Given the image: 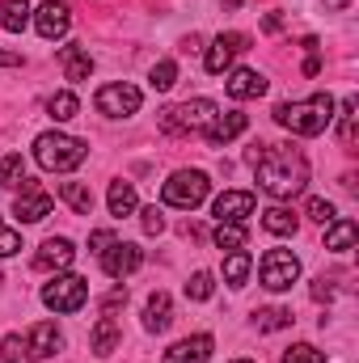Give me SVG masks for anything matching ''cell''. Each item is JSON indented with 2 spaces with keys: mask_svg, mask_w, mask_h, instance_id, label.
I'll return each instance as SVG.
<instances>
[{
  "mask_svg": "<svg viewBox=\"0 0 359 363\" xmlns=\"http://www.w3.org/2000/svg\"><path fill=\"white\" fill-rule=\"evenodd\" d=\"M26 178V161H21V152H9V157H0V186H13V182Z\"/></svg>",
  "mask_w": 359,
  "mask_h": 363,
  "instance_id": "33",
  "label": "cell"
},
{
  "mask_svg": "<svg viewBox=\"0 0 359 363\" xmlns=\"http://www.w3.org/2000/svg\"><path fill=\"white\" fill-rule=\"evenodd\" d=\"M347 4H351V0H326V9H334V13H343Z\"/></svg>",
  "mask_w": 359,
  "mask_h": 363,
  "instance_id": "45",
  "label": "cell"
},
{
  "mask_svg": "<svg viewBox=\"0 0 359 363\" xmlns=\"http://www.w3.org/2000/svg\"><path fill=\"white\" fill-rule=\"evenodd\" d=\"M85 157H89V144L77 135H64V131H43L34 140V161L51 174H72Z\"/></svg>",
  "mask_w": 359,
  "mask_h": 363,
  "instance_id": "3",
  "label": "cell"
},
{
  "mask_svg": "<svg viewBox=\"0 0 359 363\" xmlns=\"http://www.w3.org/2000/svg\"><path fill=\"white\" fill-rule=\"evenodd\" d=\"M317 72H321V60H317V55H309V60H304V77H317Z\"/></svg>",
  "mask_w": 359,
  "mask_h": 363,
  "instance_id": "44",
  "label": "cell"
},
{
  "mask_svg": "<svg viewBox=\"0 0 359 363\" xmlns=\"http://www.w3.org/2000/svg\"><path fill=\"white\" fill-rule=\"evenodd\" d=\"M250 161L258 169V186L270 199H292L309 186V161L292 144H258L250 152Z\"/></svg>",
  "mask_w": 359,
  "mask_h": 363,
  "instance_id": "1",
  "label": "cell"
},
{
  "mask_svg": "<svg viewBox=\"0 0 359 363\" xmlns=\"http://www.w3.org/2000/svg\"><path fill=\"white\" fill-rule=\"evenodd\" d=\"M279 363H330V359H326L317 347H309V342H296V347H287V351H283V359H279Z\"/></svg>",
  "mask_w": 359,
  "mask_h": 363,
  "instance_id": "34",
  "label": "cell"
},
{
  "mask_svg": "<svg viewBox=\"0 0 359 363\" xmlns=\"http://www.w3.org/2000/svg\"><path fill=\"white\" fill-rule=\"evenodd\" d=\"M85 300H89V283L81 274H55L43 287V304L51 313H77V308H85Z\"/></svg>",
  "mask_w": 359,
  "mask_h": 363,
  "instance_id": "6",
  "label": "cell"
},
{
  "mask_svg": "<svg viewBox=\"0 0 359 363\" xmlns=\"http://www.w3.org/2000/svg\"><path fill=\"white\" fill-rule=\"evenodd\" d=\"M30 0H0V30H9V34H21L26 26H30Z\"/></svg>",
  "mask_w": 359,
  "mask_h": 363,
  "instance_id": "23",
  "label": "cell"
},
{
  "mask_svg": "<svg viewBox=\"0 0 359 363\" xmlns=\"http://www.w3.org/2000/svg\"><path fill=\"white\" fill-rule=\"evenodd\" d=\"M254 207H258V199L250 190H224L211 203V216H216V224H245L254 216Z\"/></svg>",
  "mask_w": 359,
  "mask_h": 363,
  "instance_id": "13",
  "label": "cell"
},
{
  "mask_svg": "<svg viewBox=\"0 0 359 363\" xmlns=\"http://www.w3.org/2000/svg\"><path fill=\"white\" fill-rule=\"evenodd\" d=\"M30 21H34V30H38L47 43H55V38H64V34L72 30V9H68L64 0H43Z\"/></svg>",
  "mask_w": 359,
  "mask_h": 363,
  "instance_id": "11",
  "label": "cell"
},
{
  "mask_svg": "<svg viewBox=\"0 0 359 363\" xmlns=\"http://www.w3.org/2000/svg\"><path fill=\"white\" fill-rule=\"evenodd\" d=\"M275 123L287 127L292 135H321L330 123H334V97L330 93H313L304 101H279L275 110Z\"/></svg>",
  "mask_w": 359,
  "mask_h": 363,
  "instance_id": "2",
  "label": "cell"
},
{
  "mask_svg": "<svg viewBox=\"0 0 359 363\" xmlns=\"http://www.w3.org/2000/svg\"><path fill=\"white\" fill-rule=\"evenodd\" d=\"M258 279H263L267 291H287L300 279V258L287 254V250H267L263 262H258Z\"/></svg>",
  "mask_w": 359,
  "mask_h": 363,
  "instance_id": "7",
  "label": "cell"
},
{
  "mask_svg": "<svg viewBox=\"0 0 359 363\" xmlns=\"http://www.w3.org/2000/svg\"><path fill=\"white\" fill-rule=\"evenodd\" d=\"M338 135H343V148H355V97H347L338 106Z\"/></svg>",
  "mask_w": 359,
  "mask_h": 363,
  "instance_id": "30",
  "label": "cell"
},
{
  "mask_svg": "<svg viewBox=\"0 0 359 363\" xmlns=\"http://www.w3.org/2000/svg\"><path fill=\"white\" fill-rule=\"evenodd\" d=\"M17 250H21V237H17V233L0 220V258H13Z\"/></svg>",
  "mask_w": 359,
  "mask_h": 363,
  "instance_id": "38",
  "label": "cell"
},
{
  "mask_svg": "<svg viewBox=\"0 0 359 363\" xmlns=\"http://www.w3.org/2000/svg\"><path fill=\"white\" fill-rule=\"evenodd\" d=\"M140 224H144V233H148V237L165 233V216H161V207H144V211H140Z\"/></svg>",
  "mask_w": 359,
  "mask_h": 363,
  "instance_id": "37",
  "label": "cell"
},
{
  "mask_svg": "<svg viewBox=\"0 0 359 363\" xmlns=\"http://www.w3.org/2000/svg\"><path fill=\"white\" fill-rule=\"evenodd\" d=\"M21 351H26V347H21V338H17V334H9V338L0 342V363H17V359H21Z\"/></svg>",
  "mask_w": 359,
  "mask_h": 363,
  "instance_id": "39",
  "label": "cell"
},
{
  "mask_svg": "<svg viewBox=\"0 0 359 363\" xmlns=\"http://www.w3.org/2000/svg\"><path fill=\"white\" fill-rule=\"evenodd\" d=\"M60 342H64L60 325H55V321H38V325L30 330V338H26V355H30V359H47V355L60 351Z\"/></svg>",
  "mask_w": 359,
  "mask_h": 363,
  "instance_id": "18",
  "label": "cell"
},
{
  "mask_svg": "<svg viewBox=\"0 0 359 363\" xmlns=\"http://www.w3.org/2000/svg\"><path fill=\"white\" fill-rule=\"evenodd\" d=\"M263 228L275 233V237H296V216L287 207H267L263 211Z\"/></svg>",
  "mask_w": 359,
  "mask_h": 363,
  "instance_id": "27",
  "label": "cell"
},
{
  "mask_svg": "<svg viewBox=\"0 0 359 363\" xmlns=\"http://www.w3.org/2000/svg\"><path fill=\"white\" fill-rule=\"evenodd\" d=\"M148 85H153L157 93L174 89V85H178V64H174V60H161V64L153 68V77H148Z\"/></svg>",
  "mask_w": 359,
  "mask_h": 363,
  "instance_id": "32",
  "label": "cell"
},
{
  "mask_svg": "<svg viewBox=\"0 0 359 363\" xmlns=\"http://www.w3.org/2000/svg\"><path fill=\"white\" fill-rule=\"evenodd\" d=\"M309 216H313L317 224H334V220H338V211H334L330 199H309Z\"/></svg>",
  "mask_w": 359,
  "mask_h": 363,
  "instance_id": "36",
  "label": "cell"
},
{
  "mask_svg": "<svg viewBox=\"0 0 359 363\" xmlns=\"http://www.w3.org/2000/svg\"><path fill=\"white\" fill-rule=\"evenodd\" d=\"M237 363H254V359H237Z\"/></svg>",
  "mask_w": 359,
  "mask_h": 363,
  "instance_id": "46",
  "label": "cell"
},
{
  "mask_svg": "<svg viewBox=\"0 0 359 363\" xmlns=\"http://www.w3.org/2000/svg\"><path fill=\"white\" fill-rule=\"evenodd\" d=\"M241 51H250V34H241V30L216 34V38H211V47H207V55H203V68H207L211 77H224Z\"/></svg>",
  "mask_w": 359,
  "mask_h": 363,
  "instance_id": "8",
  "label": "cell"
},
{
  "mask_svg": "<svg viewBox=\"0 0 359 363\" xmlns=\"http://www.w3.org/2000/svg\"><path fill=\"white\" fill-rule=\"evenodd\" d=\"M216 245L228 250V254H237V250L250 245V228L245 224H216Z\"/></svg>",
  "mask_w": 359,
  "mask_h": 363,
  "instance_id": "26",
  "label": "cell"
},
{
  "mask_svg": "<svg viewBox=\"0 0 359 363\" xmlns=\"http://www.w3.org/2000/svg\"><path fill=\"white\" fill-rule=\"evenodd\" d=\"M106 203H110V216H136V207H140V199H136V186L131 182H110V194H106Z\"/></svg>",
  "mask_w": 359,
  "mask_h": 363,
  "instance_id": "22",
  "label": "cell"
},
{
  "mask_svg": "<svg viewBox=\"0 0 359 363\" xmlns=\"http://www.w3.org/2000/svg\"><path fill=\"white\" fill-rule=\"evenodd\" d=\"M254 271V258L245 254V250H237V254H228V262H224V279L233 283V287H245V279Z\"/></svg>",
  "mask_w": 359,
  "mask_h": 363,
  "instance_id": "28",
  "label": "cell"
},
{
  "mask_svg": "<svg viewBox=\"0 0 359 363\" xmlns=\"http://www.w3.org/2000/svg\"><path fill=\"white\" fill-rule=\"evenodd\" d=\"M224 93L237 97V101L263 97V93H267V77L254 72V68H228V77H224Z\"/></svg>",
  "mask_w": 359,
  "mask_h": 363,
  "instance_id": "16",
  "label": "cell"
},
{
  "mask_svg": "<svg viewBox=\"0 0 359 363\" xmlns=\"http://www.w3.org/2000/svg\"><path fill=\"white\" fill-rule=\"evenodd\" d=\"M51 207H55V199H51L38 182L21 178V190H17V199H13V211L21 216V224H38V220H47Z\"/></svg>",
  "mask_w": 359,
  "mask_h": 363,
  "instance_id": "10",
  "label": "cell"
},
{
  "mask_svg": "<svg viewBox=\"0 0 359 363\" xmlns=\"http://www.w3.org/2000/svg\"><path fill=\"white\" fill-rule=\"evenodd\" d=\"M220 106L211 97H194V101H182V106H170L161 110V131L170 135H194V131H207L216 123Z\"/></svg>",
  "mask_w": 359,
  "mask_h": 363,
  "instance_id": "4",
  "label": "cell"
},
{
  "mask_svg": "<svg viewBox=\"0 0 359 363\" xmlns=\"http://www.w3.org/2000/svg\"><path fill=\"white\" fill-rule=\"evenodd\" d=\"M0 68H21V55H13V51H0Z\"/></svg>",
  "mask_w": 359,
  "mask_h": 363,
  "instance_id": "43",
  "label": "cell"
},
{
  "mask_svg": "<svg viewBox=\"0 0 359 363\" xmlns=\"http://www.w3.org/2000/svg\"><path fill=\"white\" fill-rule=\"evenodd\" d=\"M174 325V300L165 291H153L148 304H144V330L148 334H165Z\"/></svg>",
  "mask_w": 359,
  "mask_h": 363,
  "instance_id": "20",
  "label": "cell"
},
{
  "mask_svg": "<svg viewBox=\"0 0 359 363\" xmlns=\"http://www.w3.org/2000/svg\"><path fill=\"white\" fill-rule=\"evenodd\" d=\"M355 220H334L330 224V233H326V250H334V254H347L351 245H355Z\"/></svg>",
  "mask_w": 359,
  "mask_h": 363,
  "instance_id": "25",
  "label": "cell"
},
{
  "mask_svg": "<svg viewBox=\"0 0 359 363\" xmlns=\"http://www.w3.org/2000/svg\"><path fill=\"white\" fill-rule=\"evenodd\" d=\"M72 258H77V245H72L68 237H51V241L38 245L34 271H64V267H72Z\"/></svg>",
  "mask_w": 359,
  "mask_h": 363,
  "instance_id": "15",
  "label": "cell"
},
{
  "mask_svg": "<svg viewBox=\"0 0 359 363\" xmlns=\"http://www.w3.org/2000/svg\"><path fill=\"white\" fill-rule=\"evenodd\" d=\"M245 127H250V114H241V110H224V114H216V123H211L203 135H207L211 148H224V144H233L237 135H245Z\"/></svg>",
  "mask_w": 359,
  "mask_h": 363,
  "instance_id": "14",
  "label": "cell"
},
{
  "mask_svg": "<svg viewBox=\"0 0 359 363\" xmlns=\"http://www.w3.org/2000/svg\"><path fill=\"white\" fill-rule=\"evenodd\" d=\"M144 267V250L136 241H114L110 250H101V271L110 279H127Z\"/></svg>",
  "mask_w": 359,
  "mask_h": 363,
  "instance_id": "12",
  "label": "cell"
},
{
  "mask_svg": "<svg viewBox=\"0 0 359 363\" xmlns=\"http://www.w3.org/2000/svg\"><path fill=\"white\" fill-rule=\"evenodd\" d=\"M77 110H81L77 93H51V101H47V114H51L55 123H68V118H77Z\"/></svg>",
  "mask_w": 359,
  "mask_h": 363,
  "instance_id": "29",
  "label": "cell"
},
{
  "mask_svg": "<svg viewBox=\"0 0 359 363\" xmlns=\"http://www.w3.org/2000/svg\"><path fill=\"white\" fill-rule=\"evenodd\" d=\"M254 325H258L263 334L287 330V325H292V313H287V308H258V313H254Z\"/></svg>",
  "mask_w": 359,
  "mask_h": 363,
  "instance_id": "31",
  "label": "cell"
},
{
  "mask_svg": "<svg viewBox=\"0 0 359 363\" xmlns=\"http://www.w3.org/2000/svg\"><path fill=\"white\" fill-rule=\"evenodd\" d=\"M123 300H127V287H114V291H110V296L101 300V317H110V313H114V308H118Z\"/></svg>",
  "mask_w": 359,
  "mask_h": 363,
  "instance_id": "41",
  "label": "cell"
},
{
  "mask_svg": "<svg viewBox=\"0 0 359 363\" xmlns=\"http://www.w3.org/2000/svg\"><path fill=\"white\" fill-rule=\"evenodd\" d=\"M330 296H334L330 279H317V283H313V300H330Z\"/></svg>",
  "mask_w": 359,
  "mask_h": 363,
  "instance_id": "42",
  "label": "cell"
},
{
  "mask_svg": "<svg viewBox=\"0 0 359 363\" xmlns=\"http://www.w3.org/2000/svg\"><path fill=\"white\" fill-rule=\"evenodd\" d=\"M60 68H64V77L68 81H89L93 77V55L81 47V43H68V47H60Z\"/></svg>",
  "mask_w": 359,
  "mask_h": 363,
  "instance_id": "19",
  "label": "cell"
},
{
  "mask_svg": "<svg viewBox=\"0 0 359 363\" xmlns=\"http://www.w3.org/2000/svg\"><path fill=\"white\" fill-rule=\"evenodd\" d=\"M211 334H190V338H182V342H174L170 351H165V359L161 363H207L211 359Z\"/></svg>",
  "mask_w": 359,
  "mask_h": 363,
  "instance_id": "17",
  "label": "cell"
},
{
  "mask_svg": "<svg viewBox=\"0 0 359 363\" xmlns=\"http://www.w3.org/2000/svg\"><path fill=\"white\" fill-rule=\"evenodd\" d=\"M60 199H64L77 216H89L93 211V190L85 182H60Z\"/></svg>",
  "mask_w": 359,
  "mask_h": 363,
  "instance_id": "24",
  "label": "cell"
},
{
  "mask_svg": "<svg viewBox=\"0 0 359 363\" xmlns=\"http://www.w3.org/2000/svg\"><path fill=\"white\" fill-rule=\"evenodd\" d=\"M140 101H144V93L136 89V85H127V81H114V85L97 89V110L106 118H131L140 110Z\"/></svg>",
  "mask_w": 359,
  "mask_h": 363,
  "instance_id": "9",
  "label": "cell"
},
{
  "mask_svg": "<svg viewBox=\"0 0 359 363\" xmlns=\"http://www.w3.org/2000/svg\"><path fill=\"white\" fill-rule=\"evenodd\" d=\"M207 190H211V182L203 169H178L174 178L161 186V199L170 203V207H182V211H194L203 199H207Z\"/></svg>",
  "mask_w": 359,
  "mask_h": 363,
  "instance_id": "5",
  "label": "cell"
},
{
  "mask_svg": "<svg viewBox=\"0 0 359 363\" xmlns=\"http://www.w3.org/2000/svg\"><path fill=\"white\" fill-rule=\"evenodd\" d=\"M118 342H123L118 321H114V317H97V325H93V334H89L93 355H114V351H118Z\"/></svg>",
  "mask_w": 359,
  "mask_h": 363,
  "instance_id": "21",
  "label": "cell"
},
{
  "mask_svg": "<svg viewBox=\"0 0 359 363\" xmlns=\"http://www.w3.org/2000/svg\"><path fill=\"white\" fill-rule=\"evenodd\" d=\"M211 291H216V279L207 271L190 274V283H186V296H190V300H211Z\"/></svg>",
  "mask_w": 359,
  "mask_h": 363,
  "instance_id": "35",
  "label": "cell"
},
{
  "mask_svg": "<svg viewBox=\"0 0 359 363\" xmlns=\"http://www.w3.org/2000/svg\"><path fill=\"white\" fill-rule=\"evenodd\" d=\"M110 245H114V233H110V228H97V233L89 237V250H93V254H101V250H110Z\"/></svg>",
  "mask_w": 359,
  "mask_h": 363,
  "instance_id": "40",
  "label": "cell"
}]
</instances>
